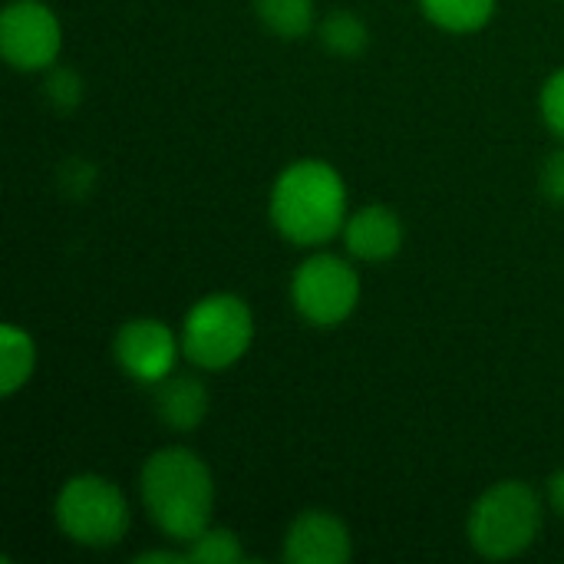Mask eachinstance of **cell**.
<instances>
[{"mask_svg": "<svg viewBox=\"0 0 564 564\" xmlns=\"http://www.w3.org/2000/svg\"><path fill=\"white\" fill-rule=\"evenodd\" d=\"M139 496L152 525L178 545H188L212 525L215 479L208 463L185 446H165L145 459Z\"/></svg>", "mask_w": 564, "mask_h": 564, "instance_id": "obj_1", "label": "cell"}, {"mask_svg": "<svg viewBox=\"0 0 564 564\" xmlns=\"http://www.w3.org/2000/svg\"><path fill=\"white\" fill-rule=\"evenodd\" d=\"M278 235L297 248H321L344 235L347 185L324 159H297L281 169L268 198Z\"/></svg>", "mask_w": 564, "mask_h": 564, "instance_id": "obj_2", "label": "cell"}, {"mask_svg": "<svg viewBox=\"0 0 564 564\" xmlns=\"http://www.w3.org/2000/svg\"><path fill=\"white\" fill-rule=\"evenodd\" d=\"M542 525V496L522 479H502L476 499L466 522V535L476 555L489 562H509L525 555L539 542Z\"/></svg>", "mask_w": 564, "mask_h": 564, "instance_id": "obj_3", "label": "cell"}, {"mask_svg": "<svg viewBox=\"0 0 564 564\" xmlns=\"http://www.w3.org/2000/svg\"><path fill=\"white\" fill-rule=\"evenodd\" d=\"M178 337L188 364L198 370H228L254 344V314L238 294H205L188 307Z\"/></svg>", "mask_w": 564, "mask_h": 564, "instance_id": "obj_4", "label": "cell"}, {"mask_svg": "<svg viewBox=\"0 0 564 564\" xmlns=\"http://www.w3.org/2000/svg\"><path fill=\"white\" fill-rule=\"evenodd\" d=\"M53 519L59 532L83 549H112L126 539L132 525L126 492L96 473L69 476L53 502Z\"/></svg>", "mask_w": 564, "mask_h": 564, "instance_id": "obj_5", "label": "cell"}, {"mask_svg": "<svg viewBox=\"0 0 564 564\" xmlns=\"http://www.w3.org/2000/svg\"><path fill=\"white\" fill-rule=\"evenodd\" d=\"M291 304L311 327H337L360 304V274L344 254L314 251L291 274Z\"/></svg>", "mask_w": 564, "mask_h": 564, "instance_id": "obj_6", "label": "cell"}, {"mask_svg": "<svg viewBox=\"0 0 564 564\" xmlns=\"http://www.w3.org/2000/svg\"><path fill=\"white\" fill-rule=\"evenodd\" d=\"M63 26L43 0H10L0 13V53L17 73H43L59 59Z\"/></svg>", "mask_w": 564, "mask_h": 564, "instance_id": "obj_7", "label": "cell"}, {"mask_svg": "<svg viewBox=\"0 0 564 564\" xmlns=\"http://www.w3.org/2000/svg\"><path fill=\"white\" fill-rule=\"evenodd\" d=\"M112 354L119 370L142 383V387H159L165 377L175 373L178 357H182V337L155 317H132L116 330Z\"/></svg>", "mask_w": 564, "mask_h": 564, "instance_id": "obj_8", "label": "cell"}, {"mask_svg": "<svg viewBox=\"0 0 564 564\" xmlns=\"http://www.w3.org/2000/svg\"><path fill=\"white\" fill-rule=\"evenodd\" d=\"M288 564H347L354 558V539L344 519L327 509H304L284 532Z\"/></svg>", "mask_w": 564, "mask_h": 564, "instance_id": "obj_9", "label": "cell"}, {"mask_svg": "<svg viewBox=\"0 0 564 564\" xmlns=\"http://www.w3.org/2000/svg\"><path fill=\"white\" fill-rule=\"evenodd\" d=\"M344 248L350 258L367 264H383L400 254L403 248V221L387 205H364L347 215L344 225Z\"/></svg>", "mask_w": 564, "mask_h": 564, "instance_id": "obj_10", "label": "cell"}, {"mask_svg": "<svg viewBox=\"0 0 564 564\" xmlns=\"http://www.w3.org/2000/svg\"><path fill=\"white\" fill-rule=\"evenodd\" d=\"M155 390V413L159 420L175 430V433H192L205 423L212 397L208 387L195 377V373H172L165 377Z\"/></svg>", "mask_w": 564, "mask_h": 564, "instance_id": "obj_11", "label": "cell"}, {"mask_svg": "<svg viewBox=\"0 0 564 564\" xmlns=\"http://www.w3.org/2000/svg\"><path fill=\"white\" fill-rule=\"evenodd\" d=\"M33 370H36L33 337L17 324H3L0 327V393L13 397L17 390H23Z\"/></svg>", "mask_w": 564, "mask_h": 564, "instance_id": "obj_12", "label": "cell"}, {"mask_svg": "<svg viewBox=\"0 0 564 564\" xmlns=\"http://www.w3.org/2000/svg\"><path fill=\"white\" fill-rule=\"evenodd\" d=\"M420 10L446 33H476L492 20L496 0H420Z\"/></svg>", "mask_w": 564, "mask_h": 564, "instance_id": "obj_13", "label": "cell"}, {"mask_svg": "<svg viewBox=\"0 0 564 564\" xmlns=\"http://www.w3.org/2000/svg\"><path fill=\"white\" fill-rule=\"evenodd\" d=\"M258 20L281 40H301L314 30V0H251Z\"/></svg>", "mask_w": 564, "mask_h": 564, "instance_id": "obj_14", "label": "cell"}, {"mask_svg": "<svg viewBox=\"0 0 564 564\" xmlns=\"http://www.w3.org/2000/svg\"><path fill=\"white\" fill-rule=\"evenodd\" d=\"M321 40H324V46L334 53V56H360L364 50H367V43H370V30H367V23L357 17V13H350V10H334V13H327L324 17V23H321Z\"/></svg>", "mask_w": 564, "mask_h": 564, "instance_id": "obj_15", "label": "cell"}, {"mask_svg": "<svg viewBox=\"0 0 564 564\" xmlns=\"http://www.w3.org/2000/svg\"><path fill=\"white\" fill-rule=\"evenodd\" d=\"M245 545L241 539L231 532V529H218V525H208L198 539H192L185 545V562L195 564H231L245 562Z\"/></svg>", "mask_w": 564, "mask_h": 564, "instance_id": "obj_16", "label": "cell"}, {"mask_svg": "<svg viewBox=\"0 0 564 564\" xmlns=\"http://www.w3.org/2000/svg\"><path fill=\"white\" fill-rule=\"evenodd\" d=\"M539 106H542L545 126H549L558 139H564V66L562 69H555V73L545 79Z\"/></svg>", "mask_w": 564, "mask_h": 564, "instance_id": "obj_17", "label": "cell"}, {"mask_svg": "<svg viewBox=\"0 0 564 564\" xmlns=\"http://www.w3.org/2000/svg\"><path fill=\"white\" fill-rule=\"evenodd\" d=\"M542 192L549 202L564 205V149L552 152L542 165Z\"/></svg>", "mask_w": 564, "mask_h": 564, "instance_id": "obj_18", "label": "cell"}, {"mask_svg": "<svg viewBox=\"0 0 564 564\" xmlns=\"http://www.w3.org/2000/svg\"><path fill=\"white\" fill-rule=\"evenodd\" d=\"M50 96H53L59 106H73V102L83 96V89H79V83H76V76H73V73L59 69V73H53V76H50Z\"/></svg>", "mask_w": 564, "mask_h": 564, "instance_id": "obj_19", "label": "cell"}, {"mask_svg": "<svg viewBox=\"0 0 564 564\" xmlns=\"http://www.w3.org/2000/svg\"><path fill=\"white\" fill-rule=\"evenodd\" d=\"M545 496H549L552 512H555V516L564 522V469L562 473H555V476H549V482H545Z\"/></svg>", "mask_w": 564, "mask_h": 564, "instance_id": "obj_20", "label": "cell"}, {"mask_svg": "<svg viewBox=\"0 0 564 564\" xmlns=\"http://www.w3.org/2000/svg\"><path fill=\"white\" fill-rule=\"evenodd\" d=\"M135 562H185V549H182V552H162V549H152V552H142V555H139V558H135Z\"/></svg>", "mask_w": 564, "mask_h": 564, "instance_id": "obj_21", "label": "cell"}]
</instances>
